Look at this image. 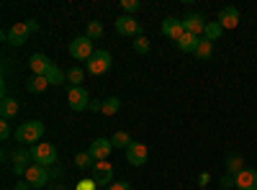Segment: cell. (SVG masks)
Masks as SVG:
<instances>
[{
    "instance_id": "cell-1",
    "label": "cell",
    "mask_w": 257,
    "mask_h": 190,
    "mask_svg": "<svg viewBox=\"0 0 257 190\" xmlns=\"http://www.w3.org/2000/svg\"><path fill=\"white\" fill-rule=\"evenodd\" d=\"M44 136V123L41 121H26L16 129V141L18 144H39V139Z\"/></svg>"
},
{
    "instance_id": "cell-2",
    "label": "cell",
    "mask_w": 257,
    "mask_h": 190,
    "mask_svg": "<svg viewBox=\"0 0 257 190\" xmlns=\"http://www.w3.org/2000/svg\"><path fill=\"white\" fill-rule=\"evenodd\" d=\"M111 62H113V57H111L108 49H95L93 57L88 59V65H85V70L98 77V75H105V72L111 70Z\"/></svg>"
},
{
    "instance_id": "cell-3",
    "label": "cell",
    "mask_w": 257,
    "mask_h": 190,
    "mask_svg": "<svg viewBox=\"0 0 257 190\" xmlns=\"http://www.w3.org/2000/svg\"><path fill=\"white\" fill-rule=\"evenodd\" d=\"M31 157H34V164L54 167L57 164V146L54 144H34L31 146Z\"/></svg>"
},
{
    "instance_id": "cell-4",
    "label": "cell",
    "mask_w": 257,
    "mask_h": 190,
    "mask_svg": "<svg viewBox=\"0 0 257 190\" xmlns=\"http://www.w3.org/2000/svg\"><path fill=\"white\" fill-rule=\"evenodd\" d=\"M93 52H95L93 39H88V36H77V39L70 41V54H72L77 62H88V59L93 57Z\"/></svg>"
},
{
    "instance_id": "cell-5",
    "label": "cell",
    "mask_w": 257,
    "mask_h": 190,
    "mask_svg": "<svg viewBox=\"0 0 257 190\" xmlns=\"http://www.w3.org/2000/svg\"><path fill=\"white\" fill-rule=\"evenodd\" d=\"M116 31H118L121 36H132V39L144 36V34H142V26H139V21H137L134 16H126V13L116 18Z\"/></svg>"
},
{
    "instance_id": "cell-6",
    "label": "cell",
    "mask_w": 257,
    "mask_h": 190,
    "mask_svg": "<svg viewBox=\"0 0 257 190\" xmlns=\"http://www.w3.org/2000/svg\"><path fill=\"white\" fill-rule=\"evenodd\" d=\"M29 34H31L29 24H24V21H16V24L11 26V31L6 34V41H8V44H13V47H24L26 39H29Z\"/></svg>"
},
{
    "instance_id": "cell-7",
    "label": "cell",
    "mask_w": 257,
    "mask_h": 190,
    "mask_svg": "<svg viewBox=\"0 0 257 190\" xmlns=\"http://www.w3.org/2000/svg\"><path fill=\"white\" fill-rule=\"evenodd\" d=\"M93 182L95 185H111L113 182V164L108 159L93 164Z\"/></svg>"
},
{
    "instance_id": "cell-8",
    "label": "cell",
    "mask_w": 257,
    "mask_h": 190,
    "mask_svg": "<svg viewBox=\"0 0 257 190\" xmlns=\"http://www.w3.org/2000/svg\"><path fill=\"white\" fill-rule=\"evenodd\" d=\"M26 177V182L31 185V187H44L47 182H49V167H41V164H31L29 167V172L24 175Z\"/></svg>"
},
{
    "instance_id": "cell-9",
    "label": "cell",
    "mask_w": 257,
    "mask_h": 190,
    "mask_svg": "<svg viewBox=\"0 0 257 190\" xmlns=\"http://www.w3.org/2000/svg\"><path fill=\"white\" fill-rule=\"evenodd\" d=\"M67 103H70L72 111H85V108H90V95H88V90H85L82 85L80 88H70Z\"/></svg>"
},
{
    "instance_id": "cell-10",
    "label": "cell",
    "mask_w": 257,
    "mask_h": 190,
    "mask_svg": "<svg viewBox=\"0 0 257 190\" xmlns=\"http://www.w3.org/2000/svg\"><path fill=\"white\" fill-rule=\"evenodd\" d=\"M11 159H13V172H16V175H26L29 167H31V162H34L31 149H24V146H18Z\"/></svg>"
},
{
    "instance_id": "cell-11",
    "label": "cell",
    "mask_w": 257,
    "mask_h": 190,
    "mask_svg": "<svg viewBox=\"0 0 257 190\" xmlns=\"http://www.w3.org/2000/svg\"><path fill=\"white\" fill-rule=\"evenodd\" d=\"M206 16L203 13H188L185 18H183V29H185V34H193V36H201L203 31H206Z\"/></svg>"
},
{
    "instance_id": "cell-12",
    "label": "cell",
    "mask_w": 257,
    "mask_h": 190,
    "mask_svg": "<svg viewBox=\"0 0 257 190\" xmlns=\"http://www.w3.org/2000/svg\"><path fill=\"white\" fill-rule=\"evenodd\" d=\"M147 157H149V149H147V144H142V141H132V146L126 149V162L134 164V167L147 164Z\"/></svg>"
},
{
    "instance_id": "cell-13",
    "label": "cell",
    "mask_w": 257,
    "mask_h": 190,
    "mask_svg": "<svg viewBox=\"0 0 257 190\" xmlns=\"http://www.w3.org/2000/svg\"><path fill=\"white\" fill-rule=\"evenodd\" d=\"M88 152H90V157L95 159V162H103V159H108V154L113 152V144H111V139H95L90 146H88Z\"/></svg>"
},
{
    "instance_id": "cell-14",
    "label": "cell",
    "mask_w": 257,
    "mask_h": 190,
    "mask_svg": "<svg viewBox=\"0 0 257 190\" xmlns=\"http://www.w3.org/2000/svg\"><path fill=\"white\" fill-rule=\"evenodd\" d=\"M234 187L237 190H257V170L244 167L239 175H234Z\"/></svg>"
},
{
    "instance_id": "cell-15",
    "label": "cell",
    "mask_w": 257,
    "mask_h": 190,
    "mask_svg": "<svg viewBox=\"0 0 257 190\" xmlns=\"http://www.w3.org/2000/svg\"><path fill=\"white\" fill-rule=\"evenodd\" d=\"M162 34H165L167 39H173V41H180V36L185 34V29H183V18L167 16V18L162 21Z\"/></svg>"
},
{
    "instance_id": "cell-16",
    "label": "cell",
    "mask_w": 257,
    "mask_h": 190,
    "mask_svg": "<svg viewBox=\"0 0 257 190\" xmlns=\"http://www.w3.org/2000/svg\"><path fill=\"white\" fill-rule=\"evenodd\" d=\"M239 11L234 8V6H224L221 11H219V24H221V29H237L239 26Z\"/></svg>"
},
{
    "instance_id": "cell-17",
    "label": "cell",
    "mask_w": 257,
    "mask_h": 190,
    "mask_svg": "<svg viewBox=\"0 0 257 190\" xmlns=\"http://www.w3.org/2000/svg\"><path fill=\"white\" fill-rule=\"evenodd\" d=\"M52 65H54V62L47 54H31V59H29V67H31L34 75H47V70Z\"/></svg>"
},
{
    "instance_id": "cell-18",
    "label": "cell",
    "mask_w": 257,
    "mask_h": 190,
    "mask_svg": "<svg viewBox=\"0 0 257 190\" xmlns=\"http://www.w3.org/2000/svg\"><path fill=\"white\" fill-rule=\"evenodd\" d=\"M47 88H49L47 75H31V77L26 80V90H29V93H44Z\"/></svg>"
},
{
    "instance_id": "cell-19",
    "label": "cell",
    "mask_w": 257,
    "mask_h": 190,
    "mask_svg": "<svg viewBox=\"0 0 257 190\" xmlns=\"http://www.w3.org/2000/svg\"><path fill=\"white\" fill-rule=\"evenodd\" d=\"M201 39H203V36L183 34L180 41H178V49H180V52H193V54H196V49H198V44H201Z\"/></svg>"
},
{
    "instance_id": "cell-20",
    "label": "cell",
    "mask_w": 257,
    "mask_h": 190,
    "mask_svg": "<svg viewBox=\"0 0 257 190\" xmlns=\"http://www.w3.org/2000/svg\"><path fill=\"white\" fill-rule=\"evenodd\" d=\"M18 108H21V105H18V100L6 95V98H3V103H0V116H3V118L8 121V118H13V116L18 113Z\"/></svg>"
},
{
    "instance_id": "cell-21",
    "label": "cell",
    "mask_w": 257,
    "mask_h": 190,
    "mask_svg": "<svg viewBox=\"0 0 257 190\" xmlns=\"http://www.w3.org/2000/svg\"><path fill=\"white\" fill-rule=\"evenodd\" d=\"M47 80H49V85H62V82L67 80V72L59 70L57 65H52V67L47 70Z\"/></svg>"
},
{
    "instance_id": "cell-22",
    "label": "cell",
    "mask_w": 257,
    "mask_h": 190,
    "mask_svg": "<svg viewBox=\"0 0 257 190\" xmlns=\"http://www.w3.org/2000/svg\"><path fill=\"white\" fill-rule=\"evenodd\" d=\"M132 136H128L126 131H116L113 134V139H111V144H113V149H128V146H132Z\"/></svg>"
},
{
    "instance_id": "cell-23",
    "label": "cell",
    "mask_w": 257,
    "mask_h": 190,
    "mask_svg": "<svg viewBox=\"0 0 257 190\" xmlns=\"http://www.w3.org/2000/svg\"><path fill=\"white\" fill-rule=\"evenodd\" d=\"M196 57H198L201 62L211 59V57H213V41H208V39H201V44H198V49H196Z\"/></svg>"
},
{
    "instance_id": "cell-24",
    "label": "cell",
    "mask_w": 257,
    "mask_h": 190,
    "mask_svg": "<svg viewBox=\"0 0 257 190\" xmlns=\"http://www.w3.org/2000/svg\"><path fill=\"white\" fill-rule=\"evenodd\" d=\"M226 170H229V175H239V172L244 170V159H242L239 154H231V157L226 159Z\"/></svg>"
},
{
    "instance_id": "cell-25",
    "label": "cell",
    "mask_w": 257,
    "mask_h": 190,
    "mask_svg": "<svg viewBox=\"0 0 257 190\" xmlns=\"http://www.w3.org/2000/svg\"><path fill=\"white\" fill-rule=\"evenodd\" d=\"M221 24L219 21H211V24H206V31H203V39H208V41H216L219 36H221Z\"/></svg>"
},
{
    "instance_id": "cell-26",
    "label": "cell",
    "mask_w": 257,
    "mask_h": 190,
    "mask_svg": "<svg viewBox=\"0 0 257 190\" xmlns=\"http://www.w3.org/2000/svg\"><path fill=\"white\" fill-rule=\"evenodd\" d=\"M118 108H121V100H118V98H105L100 113H103V116H113V113H118Z\"/></svg>"
},
{
    "instance_id": "cell-27",
    "label": "cell",
    "mask_w": 257,
    "mask_h": 190,
    "mask_svg": "<svg viewBox=\"0 0 257 190\" xmlns=\"http://www.w3.org/2000/svg\"><path fill=\"white\" fill-rule=\"evenodd\" d=\"M75 164L80 167V170H85V167H93L95 159L90 157V152H77V154H75Z\"/></svg>"
},
{
    "instance_id": "cell-28",
    "label": "cell",
    "mask_w": 257,
    "mask_h": 190,
    "mask_svg": "<svg viewBox=\"0 0 257 190\" xmlns=\"http://www.w3.org/2000/svg\"><path fill=\"white\" fill-rule=\"evenodd\" d=\"M85 36H88V39H100L103 36V24H100V21H90V24H88V34H85Z\"/></svg>"
},
{
    "instance_id": "cell-29",
    "label": "cell",
    "mask_w": 257,
    "mask_h": 190,
    "mask_svg": "<svg viewBox=\"0 0 257 190\" xmlns=\"http://www.w3.org/2000/svg\"><path fill=\"white\" fill-rule=\"evenodd\" d=\"M82 70L80 67H72V70H67V80L72 82V88H80V82H82Z\"/></svg>"
},
{
    "instance_id": "cell-30",
    "label": "cell",
    "mask_w": 257,
    "mask_h": 190,
    "mask_svg": "<svg viewBox=\"0 0 257 190\" xmlns=\"http://www.w3.org/2000/svg\"><path fill=\"white\" fill-rule=\"evenodd\" d=\"M134 52H137V54H147V52H149V39H147V36L134 39Z\"/></svg>"
},
{
    "instance_id": "cell-31",
    "label": "cell",
    "mask_w": 257,
    "mask_h": 190,
    "mask_svg": "<svg viewBox=\"0 0 257 190\" xmlns=\"http://www.w3.org/2000/svg\"><path fill=\"white\" fill-rule=\"evenodd\" d=\"M121 8L126 11V16H132V13H137L142 8V3L139 0H121Z\"/></svg>"
},
{
    "instance_id": "cell-32",
    "label": "cell",
    "mask_w": 257,
    "mask_h": 190,
    "mask_svg": "<svg viewBox=\"0 0 257 190\" xmlns=\"http://www.w3.org/2000/svg\"><path fill=\"white\" fill-rule=\"evenodd\" d=\"M11 139V126H8V121L3 118V123H0V141H8Z\"/></svg>"
},
{
    "instance_id": "cell-33",
    "label": "cell",
    "mask_w": 257,
    "mask_h": 190,
    "mask_svg": "<svg viewBox=\"0 0 257 190\" xmlns=\"http://www.w3.org/2000/svg\"><path fill=\"white\" fill-rule=\"evenodd\" d=\"M105 190H132V185H128V182H123V180H118V182H111V185L105 187Z\"/></svg>"
},
{
    "instance_id": "cell-34",
    "label": "cell",
    "mask_w": 257,
    "mask_h": 190,
    "mask_svg": "<svg viewBox=\"0 0 257 190\" xmlns=\"http://www.w3.org/2000/svg\"><path fill=\"white\" fill-rule=\"evenodd\" d=\"M229 187H234V175L221 177V190H229Z\"/></svg>"
},
{
    "instance_id": "cell-35",
    "label": "cell",
    "mask_w": 257,
    "mask_h": 190,
    "mask_svg": "<svg viewBox=\"0 0 257 190\" xmlns=\"http://www.w3.org/2000/svg\"><path fill=\"white\" fill-rule=\"evenodd\" d=\"M80 190H95V182H93V177H90V180H82V182H80Z\"/></svg>"
},
{
    "instance_id": "cell-36",
    "label": "cell",
    "mask_w": 257,
    "mask_h": 190,
    "mask_svg": "<svg viewBox=\"0 0 257 190\" xmlns=\"http://www.w3.org/2000/svg\"><path fill=\"white\" fill-rule=\"evenodd\" d=\"M100 108H103V100H90V111L93 113H100Z\"/></svg>"
},
{
    "instance_id": "cell-37",
    "label": "cell",
    "mask_w": 257,
    "mask_h": 190,
    "mask_svg": "<svg viewBox=\"0 0 257 190\" xmlns=\"http://www.w3.org/2000/svg\"><path fill=\"white\" fill-rule=\"evenodd\" d=\"M49 175H52V177H62V167H59V164L49 167Z\"/></svg>"
},
{
    "instance_id": "cell-38",
    "label": "cell",
    "mask_w": 257,
    "mask_h": 190,
    "mask_svg": "<svg viewBox=\"0 0 257 190\" xmlns=\"http://www.w3.org/2000/svg\"><path fill=\"white\" fill-rule=\"evenodd\" d=\"M16 190H31V185L24 180V182H18V185H16Z\"/></svg>"
},
{
    "instance_id": "cell-39",
    "label": "cell",
    "mask_w": 257,
    "mask_h": 190,
    "mask_svg": "<svg viewBox=\"0 0 257 190\" xmlns=\"http://www.w3.org/2000/svg\"><path fill=\"white\" fill-rule=\"evenodd\" d=\"M29 29H31V34H34V31H39V24H36V21H29Z\"/></svg>"
},
{
    "instance_id": "cell-40",
    "label": "cell",
    "mask_w": 257,
    "mask_h": 190,
    "mask_svg": "<svg viewBox=\"0 0 257 190\" xmlns=\"http://www.w3.org/2000/svg\"><path fill=\"white\" fill-rule=\"evenodd\" d=\"M49 190H64V185H59V182H57V185H49Z\"/></svg>"
}]
</instances>
